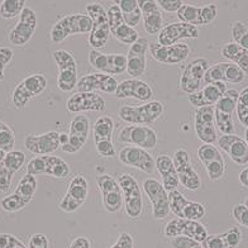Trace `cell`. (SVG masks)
I'll list each match as a JSON object with an SVG mask.
<instances>
[{
	"label": "cell",
	"mask_w": 248,
	"mask_h": 248,
	"mask_svg": "<svg viewBox=\"0 0 248 248\" xmlns=\"http://www.w3.org/2000/svg\"><path fill=\"white\" fill-rule=\"evenodd\" d=\"M165 107L161 101L151 100L142 105H122L118 115L122 121L134 125L152 124L163 114Z\"/></svg>",
	"instance_id": "6da1fadb"
},
{
	"label": "cell",
	"mask_w": 248,
	"mask_h": 248,
	"mask_svg": "<svg viewBox=\"0 0 248 248\" xmlns=\"http://www.w3.org/2000/svg\"><path fill=\"white\" fill-rule=\"evenodd\" d=\"M93 30V22L86 14L74 13L63 16L51 30L53 43H61L72 34H89Z\"/></svg>",
	"instance_id": "7a4b0ae2"
},
{
	"label": "cell",
	"mask_w": 248,
	"mask_h": 248,
	"mask_svg": "<svg viewBox=\"0 0 248 248\" xmlns=\"http://www.w3.org/2000/svg\"><path fill=\"white\" fill-rule=\"evenodd\" d=\"M86 16L93 22V30L89 33L88 38L89 45L92 46V49L103 48L107 45L109 36H110L107 10L99 3L88 4L86 5Z\"/></svg>",
	"instance_id": "3957f363"
},
{
	"label": "cell",
	"mask_w": 248,
	"mask_h": 248,
	"mask_svg": "<svg viewBox=\"0 0 248 248\" xmlns=\"http://www.w3.org/2000/svg\"><path fill=\"white\" fill-rule=\"evenodd\" d=\"M37 179L36 176L26 173L19 184L14 190L13 194L3 198L1 200V208L8 213H16L26 208L31 202L37 191Z\"/></svg>",
	"instance_id": "277c9868"
},
{
	"label": "cell",
	"mask_w": 248,
	"mask_h": 248,
	"mask_svg": "<svg viewBox=\"0 0 248 248\" xmlns=\"http://www.w3.org/2000/svg\"><path fill=\"white\" fill-rule=\"evenodd\" d=\"M52 57L55 60L59 76H57V88L63 93H70L78 86V67L72 53L66 49L53 51Z\"/></svg>",
	"instance_id": "5b68a950"
},
{
	"label": "cell",
	"mask_w": 248,
	"mask_h": 248,
	"mask_svg": "<svg viewBox=\"0 0 248 248\" xmlns=\"http://www.w3.org/2000/svg\"><path fill=\"white\" fill-rule=\"evenodd\" d=\"M71 172L70 165L61 157L38 156L28 162L27 165V173L37 176V175H48L55 179H66Z\"/></svg>",
	"instance_id": "8992f818"
},
{
	"label": "cell",
	"mask_w": 248,
	"mask_h": 248,
	"mask_svg": "<svg viewBox=\"0 0 248 248\" xmlns=\"http://www.w3.org/2000/svg\"><path fill=\"white\" fill-rule=\"evenodd\" d=\"M118 184L123 194V202L125 213L131 218H138L143 212V196L137 180L131 173H122L118 177Z\"/></svg>",
	"instance_id": "52a82bcc"
},
{
	"label": "cell",
	"mask_w": 248,
	"mask_h": 248,
	"mask_svg": "<svg viewBox=\"0 0 248 248\" xmlns=\"http://www.w3.org/2000/svg\"><path fill=\"white\" fill-rule=\"evenodd\" d=\"M47 88V78L42 74H33L27 76L18 84L12 95V101L16 109H24L32 98L38 96Z\"/></svg>",
	"instance_id": "ba28073f"
},
{
	"label": "cell",
	"mask_w": 248,
	"mask_h": 248,
	"mask_svg": "<svg viewBox=\"0 0 248 248\" xmlns=\"http://www.w3.org/2000/svg\"><path fill=\"white\" fill-rule=\"evenodd\" d=\"M88 61L93 69L107 75H121L127 71V56L122 53H101L98 49H90Z\"/></svg>",
	"instance_id": "9c48e42d"
},
{
	"label": "cell",
	"mask_w": 248,
	"mask_h": 248,
	"mask_svg": "<svg viewBox=\"0 0 248 248\" xmlns=\"http://www.w3.org/2000/svg\"><path fill=\"white\" fill-rule=\"evenodd\" d=\"M113 131H114V121L110 117H99L93 127L94 142L96 152L100 157L113 158L115 157V148L113 143Z\"/></svg>",
	"instance_id": "30bf717a"
},
{
	"label": "cell",
	"mask_w": 248,
	"mask_h": 248,
	"mask_svg": "<svg viewBox=\"0 0 248 248\" xmlns=\"http://www.w3.org/2000/svg\"><path fill=\"white\" fill-rule=\"evenodd\" d=\"M118 140L121 143L132 144L134 147L143 148V150H154L157 146L158 137L155 129L147 125H127L122 128L118 134Z\"/></svg>",
	"instance_id": "8fae6325"
},
{
	"label": "cell",
	"mask_w": 248,
	"mask_h": 248,
	"mask_svg": "<svg viewBox=\"0 0 248 248\" xmlns=\"http://www.w3.org/2000/svg\"><path fill=\"white\" fill-rule=\"evenodd\" d=\"M89 183L85 176L76 175L71 179L67 186V191L65 196L60 202V210L65 213H74L84 205L88 199Z\"/></svg>",
	"instance_id": "7c38bea8"
},
{
	"label": "cell",
	"mask_w": 248,
	"mask_h": 248,
	"mask_svg": "<svg viewBox=\"0 0 248 248\" xmlns=\"http://www.w3.org/2000/svg\"><path fill=\"white\" fill-rule=\"evenodd\" d=\"M165 235L167 238L186 237L202 243L208 237V231L202 224L190 219L175 218L167 223L165 227Z\"/></svg>",
	"instance_id": "4fadbf2b"
},
{
	"label": "cell",
	"mask_w": 248,
	"mask_h": 248,
	"mask_svg": "<svg viewBox=\"0 0 248 248\" xmlns=\"http://www.w3.org/2000/svg\"><path fill=\"white\" fill-rule=\"evenodd\" d=\"M172 160L175 163L179 183L189 191H198L202 187V180L191 165L189 152L184 148H179L175 151Z\"/></svg>",
	"instance_id": "5bb4252c"
},
{
	"label": "cell",
	"mask_w": 248,
	"mask_h": 248,
	"mask_svg": "<svg viewBox=\"0 0 248 248\" xmlns=\"http://www.w3.org/2000/svg\"><path fill=\"white\" fill-rule=\"evenodd\" d=\"M208 69H209V62L206 59L198 57L193 60L181 74V78H180L181 90L189 95L202 90V86L204 85L205 72L208 71Z\"/></svg>",
	"instance_id": "9a60e30c"
},
{
	"label": "cell",
	"mask_w": 248,
	"mask_h": 248,
	"mask_svg": "<svg viewBox=\"0 0 248 248\" xmlns=\"http://www.w3.org/2000/svg\"><path fill=\"white\" fill-rule=\"evenodd\" d=\"M169 204H170V212H172L177 218L190 219L198 222L206 216L205 206L200 202L186 199L177 189L169 193Z\"/></svg>",
	"instance_id": "2e32d148"
},
{
	"label": "cell",
	"mask_w": 248,
	"mask_h": 248,
	"mask_svg": "<svg viewBox=\"0 0 248 248\" xmlns=\"http://www.w3.org/2000/svg\"><path fill=\"white\" fill-rule=\"evenodd\" d=\"M143 189L146 195L152 205V214L157 220L167 218L170 213L169 204V193H167L162 184L155 179H146L143 181Z\"/></svg>",
	"instance_id": "e0dca14e"
},
{
	"label": "cell",
	"mask_w": 248,
	"mask_h": 248,
	"mask_svg": "<svg viewBox=\"0 0 248 248\" xmlns=\"http://www.w3.org/2000/svg\"><path fill=\"white\" fill-rule=\"evenodd\" d=\"M90 132V121L85 114H78L70 123L67 140L61 150L66 154H76L85 146Z\"/></svg>",
	"instance_id": "ac0fdd59"
},
{
	"label": "cell",
	"mask_w": 248,
	"mask_h": 248,
	"mask_svg": "<svg viewBox=\"0 0 248 248\" xmlns=\"http://www.w3.org/2000/svg\"><path fill=\"white\" fill-rule=\"evenodd\" d=\"M152 59L165 65H179L190 55V47L186 43H175L171 46H162L158 42L148 43Z\"/></svg>",
	"instance_id": "d6986e66"
},
{
	"label": "cell",
	"mask_w": 248,
	"mask_h": 248,
	"mask_svg": "<svg viewBox=\"0 0 248 248\" xmlns=\"http://www.w3.org/2000/svg\"><path fill=\"white\" fill-rule=\"evenodd\" d=\"M37 23H38V19H37L36 12L28 7L24 8L19 16L18 23L9 32V36H8L9 42L13 46H24L27 42H30V39L36 33Z\"/></svg>",
	"instance_id": "ffe728a7"
},
{
	"label": "cell",
	"mask_w": 248,
	"mask_h": 248,
	"mask_svg": "<svg viewBox=\"0 0 248 248\" xmlns=\"http://www.w3.org/2000/svg\"><path fill=\"white\" fill-rule=\"evenodd\" d=\"M96 183L101 193V200H103V205L109 213H115L121 210L123 205V194L118 180L109 175L104 173L100 176L96 177Z\"/></svg>",
	"instance_id": "44dd1931"
},
{
	"label": "cell",
	"mask_w": 248,
	"mask_h": 248,
	"mask_svg": "<svg viewBox=\"0 0 248 248\" xmlns=\"http://www.w3.org/2000/svg\"><path fill=\"white\" fill-rule=\"evenodd\" d=\"M218 16V7L216 4H208L202 7H195L190 4H183L177 12V18L183 23L199 27L212 23Z\"/></svg>",
	"instance_id": "7402d4cb"
},
{
	"label": "cell",
	"mask_w": 248,
	"mask_h": 248,
	"mask_svg": "<svg viewBox=\"0 0 248 248\" xmlns=\"http://www.w3.org/2000/svg\"><path fill=\"white\" fill-rule=\"evenodd\" d=\"M107 16H108V23L110 28V33L114 36L117 41H119L123 45L132 46L140 37L136 28H132L128 24H125L122 16V12L117 4H113L107 9Z\"/></svg>",
	"instance_id": "603a6c76"
},
{
	"label": "cell",
	"mask_w": 248,
	"mask_h": 248,
	"mask_svg": "<svg viewBox=\"0 0 248 248\" xmlns=\"http://www.w3.org/2000/svg\"><path fill=\"white\" fill-rule=\"evenodd\" d=\"M198 158L205 166L206 175L210 181H216L223 177L225 172V162L222 154L214 144L202 143L196 151Z\"/></svg>",
	"instance_id": "cb8c5ba5"
},
{
	"label": "cell",
	"mask_w": 248,
	"mask_h": 248,
	"mask_svg": "<svg viewBox=\"0 0 248 248\" xmlns=\"http://www.w3.org/2000/svg\"><path fill=\"white\" fill-rule=\"evenodd\" d=\"M194 129L196 137L202 143L213 144L218 140L214 122V107H202L195 110L194 115Z\"/></svg>",
	"instance_id": "d4e9b609"
},
{
	"label": "cell",
	"mask_w": 248,
	"mask_h": 248,
	"mask_svg": "<svg viewBox=\"0 0 248 248\" xmlns=\"http://www.w3.org/2000/svg\"><path fill=\"white\" fill-rule=\"evenodd\" d=\"M246 78V74L239 69L238 66L232 62H219L216 65L209 66L205 72L204 84L213 82H231V84H241Z\"/></svg>",
	"instance_id": "484cf974"
},
{
	"label": "cell",
	"mask_w": 248,
	"mask_h": 248,
	"mask_svg": "<svg viewBox=\"0 0 248 248\" xmlns=\"http://www.w3.org/2000/svg\"><path fill=\"white\" fill-rule=\"evenodd\" d=\"M118 158L125 166L137 169V170H140L147 175L154 173L155 169H156L154 157L143 148L134 147V146L123 147L118 154Z\"/></svg>",
	"instance_id": "4316f807"
},
{
	"label": "cell",
	"mask_w": 248,
	"mask_h": 248,
	"mask_svg": "<svg viewBox=\"0 0 248 248\" xmlns=\"http://www.w3.org/2000/svg\"><path fill=\"white\" fill-rule=\"evenodd\" d=\"M117 78L114 76L101 74V72H93L82 76L78 81V93H95V90H100L107 94H113L118 88Z\"/></svg>",
	"instance_id": "83f0119b"
},
{
	"label": "cell",
	"mask_w": 248,
	"mask_h": 248,
	"mask_svg": "<svg viewBox=\"0 0 248 248\" xmlns=\"http://www.w3.org/2000/svg\"><path fill=\"white\" fill-rule=\"evenodd\" d=\"M66 107L72 114H81L85 111H103L105 101L96 93H76L67 99Z\"/></svg>",
	"instance_id": "f1b7e54d"
},
{
	"label": "cell",
	"mask_w": 248,
	"mask_h": 248,
	"mask_svg": "<svg viewBox=\"0 0 248 248\" xmlns=\"http://www.w3.org/2000/svg\"><path fill=\"white\" fill-rule=\"evenodd\" d=\"M218 146L233 162L239 166L248 165V146L242 137L237 134H222L218 138Z\"/></svg>",
	"instance_id": "f546056e"
},
{
	"label": "cell",
	"mask_w": 248,
	"mask_h": 248,
	"mask_svg": "<svg viewBox=\"0 0 248 248\" xmlns=\"http://www.w3.org/2000/svg\"><path fill=\"white\" fill-rule=\"evenodd\" d=\"M114 95L118 99H136L138 101L148 103L154 96V90L147 82L140 78H129L118 84Z\"/></svg>",
	"instance_id": "4dcf8cb0"
},
{
	"label": "cell",
	"mask_w": 248,
	"mask_h": 248,
	"mask_svg": "<svg viewBox=\"0 0 248 248\" xmlns=\"http://www.w3.org/2000/svg\"><path fill=\"white\" fill-rule=\"evenodd\" d=\"M148 41L146 38H138L129 47L127 56V72L132 78H138L146 71V53L148 49Z\"/></svg>",
	"instance_id": "1f68e13d"
},
{
	"label": "cell",
	"mask_w": 248,
	"mask_h": 248,
	"mask_svg": "<svg viewBox=\"0 0 248 248\" xmlns=\"http://www.w3.org/2000/svg\"><path fill=\"white\" fill-rule=\"evenodd\" d=\"M196 37H199L198 27L183 23V22H175V23H170L163 27L162 31L158 33L157 42L162 46H171L181 39L196 38Z\"/></svg>",
	"instance_id": "d6a6232c"
},
{
	"label": "cell",
	"mask_w": 248,
	"mask_h": 248,
	"mask_svg": "<svg viewBox=\"0 0 248 248\" xmlns=\"http://www.w3.org/2000/svg\"><path fill=\"white\" fill-rule=\"evenodd\" d=\"M24 147L38 156H46L59 150L60 147V133L52 131L47 133L33 136L30 134L24 138Z\"/></svg>",
	"instance_id": "836d02e7"
},
{
	"label": "cell",
	"mask_w": 248,
	"mask_h": 248,
	"mask_svg": "<svg viewBox=\"0 0 248 248\" xmlns=\"http://www.w3.org/2000/svg\"><path fill=\"white\" fill-rule=\"evenodd\" d=\"M138 5L142 12L143 28L146 33L150 36L158 34L165 26H163V16L161 13L160 7L157 5V1L138 0Z\"/></svg>",
	"instance_id": "e575fe53"
},
{
	"label": "cell",
	"mask_w": 248,
	"mask_h": 248,
	"mask_svg": "<svg viewBox=\"0 0 248 248\" xmlns=\"http://www.w3.org/2000/svg\"><path fill=\"white\" fill-rule=\"evenodd\" d=\"M227 84L224 82H213V84H208L204 89L199 90V92L194 93V94L189 95L190 104L198 108H202V107H213L219 101V99L222 98L223 94L227 90Z\"/></svg>",
	"instance_id": "d590c367"
},
{
	"label": "cell",
	"mask_w": 248,
	"mask_h": 248,
	"mask_svg": "<svg viewBox=\"0 0 248 248\" xmlns=\"http://www.w3.org/2000/svg\"><path fill=\"white\" fill-rule=\"evenodd\" d=\"M155 163H156V170L162 177V185L165 190L167 193L176 190L180 183L172 158L167 155H160L156 158Z\"/></svg>",
	"instance_id": "8d00e7d4"
},
{
	"label": "cell",
	"mask_w": 248,
	"mask_h": 248,
	"mask_svg": "<svg viewBox=\"0 0 248 248\" xmlns=\"http://www.w3.org/2000/svg\"><path fill=\"white\" fill-rule=\"evenodd\" d=\"M241 231L234 227L220 234L208 235L202 245L204 248H237L241 243Z\"/></svg>",
	"instance_id": "74e56055"
},
{
	"label": "cell",
	"mask_w": 248,
	"mask_h": 248,
	"mask_svg": "<svg viewBox=\"0 0 248 248\" xmlns=\"http://www.w3.org/2000/svg\"><path fill=\"white\" fill-rule=\"evenodd\" d=\"M222 56L237 65L245 74H248V51L235 42L227 43L222 49Z\"/></svg>",
	"instance_id": "f35d334b"
},
{
	"label": "cell",
	"mask_w": 248,
	"mask_h": 248,
	"mask_svg": "<svg viewBox=\"0 0 248 248\" xmlns=\"http://www.w3.org/2000/svg\"><path fill=\"white\" fill-rule=\"evenodd\" d=\"M122 12L125 24L132 28H136L142 19V12L138 5V0H118L115 1Z\"/></svg>",
	"instance_id": "ab89813d"
},
{
	"label": "cell",
	"mask_w": 248,
	"mask_h": 248,
	"mask_svg": "<svg viewBox=\"0 0 248 248\" xmlns=\"http://www.w3.org/2000/svg\"><path fill=\"white\" fill-rule=\"evenodd\" d=\"M239 92L235 90V89H229V90H225V93L223 94V96L219 99V101L216 104L214 109L217 111H220L223 114L232 115L235 111L237 108V101H238Z\"/></svg>",
	"instance_id": "60d3db41"
},
{
	"label": "cell",
	"mask_w": 248,
	"mask_h": 248,
	"mask_svg": "<svg viewBox=\"0 0 248 248\" xmlns=\"http://www.w3.org/2000/svg\"><path fill=\"white\" fill-rule=\"evenodd\" d=\"M24 0H3L0 3V16L4 19H13L20 16L26 7Z\"/></svg>",
	"instance_id": "b9f144b4"
},
{
	"label": "cell",
	"mask_w": 248,
	"mask_h": 248,
	"mask_svg": "<svg viewBox=\"0 0 248 248\" xmlns=\"http://www.w3.org/2000/svg\"><path fill=\"white\" fill-rule=\"evenodd\" d=\"M237 118L243 127L248 128V86L239 92L238 101H237Z\"/></svg>",
	"instance_id": "7bdbcfd3"
},
{
	"label": "cell",
	"mask_w": 248,
	"mask_h": 248,
	"mask_svg": "<svg viewBox=\"0 0 248 248\" xmlns=\"http://www.w3.org/2000/svg\"><path fill=\"white\" fill-rule=\"evenodd\" d=\"M14 144H16V137L13 131L7 123L0 121V150H3L7 154L13 151Z\"/></svg>",
	"instance_id": "ee69618b"
},
{
	"label": "cell",
	"mask_w": 248,
	"mask_h": 248,
	"mask_svg": "<svg viewBox=\"0 0 248 248\" xmlns=\"http://www.w3.org/2000/svg\"><path fill=\"white\" fill-rule=\"evenodd\" d=\"M24 161H26V155L22 151L13 150L10 152H7V155L4 157L3 163L13 172H18L23 166Z\"/></svg>",
	"instance_id": "f6af8a7d"
},
{
	"label": "cell",
	"mask_w": 248,
	"mask_h": 248,
	"mask_svg": "<svg viewBox=\"0 0 248 248\" xmlns=\"http://www.w3.org/2000/svg\"><path fill=\"white\" fill-rule=\"evenodd\" d=\"M232 37L234 42L248 51V30L245 23L235 22L232 27Z\"/></svg>",
	"instance_id": "bcb514c9"
},
{
	"label": "cell",
	"mask_w": 248,
	"mask_h": 248,
	"mask_svg": "<svg viewBox=\"0 0 248 248\" xmlns=\"http://www.w3.org/2000/svg\"><path fill=\"white\" fill-rule=\"evenodd\" d=\"M13 171L8 169L3 162H0V191L7 193L12 185V180L14 176Z\"/></svg>",
	"instance_id": "7dc6e473"
},
{
	"label": "cell",
	"mask_w": 248,
	"mask_h": 248,
	"mask_svg": "<svg viewBox=\"0 0 248 248\" xmlns=\"http://www.w3.org/2000/svg\"><path fill=\"white\" fill-rule=\"evenodd\" d=\"M13 49H10L9 47H1L0 48V81L5 78V72L4 71H5V67H7L8 63L13 59Z\"/></svg>",
	"instance_id": "c3c4849f"
},
{
	"label": "cell",
	"mask_w": 248,
	"mask_h": 248,
	"mask_svg": "<svg viewBox=\"0 0 248 248\" xmlns=\"http://www.w3.org/2000/svg\"><path fill=\"white\" fill-rule=\"evenodd\" d=\"M172 248H204L202 243L194 241V239L186 238V237H176L171 241Z\"/></svg>",
	"instance_id": "681fc988"
},
{
	"label": "cell",
	"mask_w": 248,
	"mask_h": 248,
	"mask_svg": "<svg viewBox=\"0 0 248 248\" xmlns=\"http://www.w3.org/2000/svg\"><path fill=\"white\" fill-rule=\"evenodd\" d=\"M233 217L238 222V224L248 228V208H246L243 204L233 208Z\"/></svg>",
	"instance_id": "f907efd6"
},
{
	"label": "cell",
	"mask_w": 248,
	"mask_h": 248,
	"mask_svg": "<svg viewBox=\"0 0 248 248\" xmlns=\"http://www.w3.org/2000/svg\"><path fill=\"white\" fill-rule=\"evenodd\" d=\"M183 1L180 0H158L157 5L167 13H177L179 9L183 7Z\"/></svg>",
	"instance_id": "816d5d0a"
},
{
	"label": "cell",
	"mask_w": 248,
	"mask_h": 248,
	"mask_svg": "<svg viewBox=\"0 0 248 248\" xmlns=\"http://www.w3.org/2000/svg\"><path fill=\"white\" fill-rule=\"evenodd\" d=\"M134 247V241L132 238V235L128 232H122L118 237L117 242L114 245L109 248H133Z\"/></svg>",
	"instance_id": "f5cc1de1"
},
{
	"label": "cell",
	"mask_w": 248,
	"mask_h": 248,
	"mask_svg": "<svg viewBox=\"0 0 248 248\" xmlns=\"http://www.w3.org/2000/svg\"><path fill=\"white\" fill-rule=\"evenodd\" d=\"M23 242L9 233H0V248H14Z\"/></svg>",
	"instance_id": "db71d44e"
},
{
	"label": "cell",
	"mask_w": 248,
	"mask_h": 248,
	"mask_svg": "<svg viewBox=\"0 0 248 248\" xmlns=\"http://www.w3.org/2000/svg\"><path fill=\"white\" fill-rule=\"evenodd\" d=\"M28 248H48V239L42 233H36L30 238Z\"/></svg>",
	"instance_id": "11a10c76"
},
{
	"label": "cell",
	"mask_w": 248,
	"mask_h": 248,
	"mask_svg": "<svg viewBox=\"0 0 248 248\" xmlns=\"http://www.w3.org/2000/svg\"><path fill=\"white\" fill-rule=\"evenodd\" d=\"M69 248H90V241L86 237H78L71 242Z\"/></svg>",
	"instance_id": "9f6ffc18"
},
{
	"label": "cell",
	"mask_w": 248,
	"mask_h": 248,
	"mask_svg": "<svg viewBox=\"0 0 248 248\" xmlns=\"http://www.w3.org/2000/svg\"><path fill=\"white\" fill-rule=\"evenodd\" d=\"M239 183L241 185L248 187V167H246L245 170H242L239 173Z\"/></svg>",
	"instance_id": "6f0895ef"
},
{
	"label": "cell",
	"mask_w": 248,
	"mask_h": 248,
	"mask_svg": "<svg viewBox=\"0 0 248 248\" xmlns=\"http://www.w3.org/2000/svg\"><path fill=\"white\" fill-rule=\"evenodd\" d=\"M5 152H4L3 150H0V162H3V160H4V157H5Z\"/></svg>",
	"instance_id": "680465c9"
},
{
	"label": "cell",
	"mask_w": 248,
	"mask_h": 248,
	"mask_svg": "<svg viewBox=\"0 0 248 248\" xmlns=\"http://www.w3.org/2000/svg\"><path fill=\"white\" fill-rule=\"evenodd\" d=\"M245 140L248 146V128H246V131H245Z\"/></svg>",
	"instance_id": "91938a15"
},
{
	"label": "cell",
	"mask_w": 248,
	"mask_h": 248,
	"mask_svg": "<svg viewBox=\"0 0 248 248\" xmlns=\"http://www.w3.org/2000/svg\"><path fill=\"white\" fill-rule=\"evenodd\" d=\"M14 248H28V247H26V245H24V243H20V245L16 246Z\"/></svg>",
	"instance_id": "94428289"
},
{
	"label": "cell",
	"mask_w": 248,
	"mask_h": 248,
	"mask_svg": "<svg viewBox=\"0 0 248 248\" xmlns=\"http://www.w3.org/2000/svg\"><path fill=\"white\" fill-rule=\"evenodd\" d=\"M243 205H245L246 208H248V196H247V198H246V200H245V204H243Z\"/></svg>",
	"instance_id": "6125c7cd"
}]
</instances>
